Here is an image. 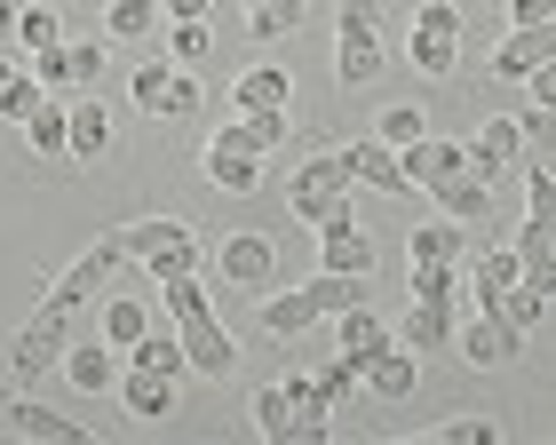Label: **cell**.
<instances>
[{"instance_id":"1","label":"cell","mask_w":556,"mask_h":445,"mask_svg":"<svg viewBox=\"0 0 556 445\" xmlns=\"http://www.w3.org/2000/svg\"><path fill=\"white\" fill-rule=\"evenodd\" d=\"M160 287H167V318H175V342H184V366L207 374V382H231L239 374V334L215 318V294L199 287V270H175Z\"/></svg>"},{"instance_id":"2","label":"cell","mask_w":556,"mask_h":445,"mask_svg":"<svg viewBox=\"0 0 556 445\" xmlns=\"http://www.w3.org/2000/svg\"><path fill=\"white\" fill-rule=\"evenodd\" d=\"M119 255L143 263L151 279H175V270H199V239L184 215H143V223H119Z\"/></svg>"},{"instance_id":"3","label":"cell","mask_w":556,"mask_h":445,"mask_svg":"<svg viewBox=\"0 0 556 445\" xmlns=\"http://www.w3.org/2000/svg\"><path fill=\"white\" fill-rule=\"evenodd\" d=\"M287 207H294V223H311V231L350 223V176H342V160H334V152H326V160H302L294 183H287Z\"/></svg>"},{"instance_id":"4","label":"cell","mask_w":556,"mask_h":445,"mask_svg":"<svg viewBox=\"0 0 556 445\" xmlns=\"http://www.w3.org/2000/svg\"><path fill=\"white\" fill-rule=\"evenodd\" d=\"M119 263H128V255H119V231H104V239H96V246H88V255L72 263V270H56V279H48V294H40V303H56V310H72V318H80V310L96 303V294L112 287V270H119Z\"/></svg>"},{"instance_id":"5","label":"cell","mask_w":556,"mask_h":445,"mask_svg":"<svg viewBox=\"0 0 556 445\" xmlns=\"http://www.w3.org/2000/svg\"><path fill=\"white\" fill-rule=\"evenodd\" d=\"M334 72L350 88H366V80H382V24H374L366 0H350L342 24H334Z\"/></svg>"},{"instance_id":"6","label":"cell","mask_w":556,"mask_h":445,"mask_svg":"<svg viewBox=\"0 0 556 445\" xmlns=\"http://www.w3.org/2000/svg\"><path fill=\"white\" fill-rule=\"evenodd\" d=\"M406 56L421 80H445L453 64H462V9H445V0H429V9L414 16V40H406Z\"/></svg>"},{"instance_id":"7","label":"cell","mask_w":556,"mask_h":445,"mask_svg":"<svg viewBox=\"0 0 556 445\" xmlns=\"http://www.w3.org/2000/svg\"><path fill=\"white\" fill-rule=\"evenodd\" d=\"M462 152H469V176L501 183V176H509V167L525 160V128H517V112H493V119H477Z\"/></svg>"},{"instance_id":"8","label":"cell","mask_w":556,"mask_h":445,"mask_svg":"<svg viewBox=\"0 0 556 445\" xmlns=\"http://www.w3.org/2000/svg\"><path fill=\"white\" fill-rule=\"evenodd\" d=\"M199 167H207V183H215V191H255V183H263V152H255V143H247V136L231 128V119H223V128L207 136Z\"/></svg>"},{"instance_id":"9","label":"cell","mask_w":556,"mask_h":445,"mask_svg":"<svg viewBox=\"0 0 556 445\" xmlns=\"http://www.w3.org/2000/svg\"><path fill=\"white\" fill-rule=\"evenodd\" d=\"M72 334H80V318H72V310H56V303H40L33 318H24V334H16V366H24V374H48V366H56L64 358V342Z\"/></svg>"},{"instance_id":"10","label":"cell","mask_w":556,"mask_h":445,"mask_svg":"<svg viewBox=\"0 0 556 445\" xmlns=\"http://www.w3.org/2000/svg\"><path fill=\"white\" fill-rule=\"evenodd\" d=\"M128 88H136V112H143V119H191V112H199V80H191V72L143 64Z\"/></svg>"},{"instance_id":"11","label":"cell","mask_w":556,"mask_h":445,"mask_svg":"<svg viewBox=\"0 0 556 445\" xmlns=\"http://www.w3.org/2000/svg\"><path fill=\"white\" fill-rule=\"evenodd\" d=\"M56 366H64V382L80 390V398H104V390L119 382V351H112L104 334H72Z\"/></svg>"},{"instance_id":"12","label":"cell","mask_w":556,"mask_h":445,"mask_svg":"<svg viewBox=\"0 0 556 445\" xmlns=\"http://www.w3.org/2000/svg\"><path fill=\"white\" fill-rule=\"evenodd\" d=\"M215 270H223V287H270L278 279V246L263 239V231H239V239H223V255H215Z\"/></svg>"},{"instance_id":"13","label":"cell","mask_w":556,"mask_h":445,"mask_svg":"<svg viewBox=\"0 0 556 445\" xmlns=\"http://www.w3.org/2000/svg\"><path fill=\"white\" fill-rule=\"evenodd\" d=\"M453 342H462V358H469V366H509V358L525 351V334H517L493 303H477V318H469V327L453 334Z\"/></svg>"},{"instance_id":"14","label":"cell","mask_w":556,"mask_h":445,"mask_svg":"<svg viewBox=\"0 0 556 445\" xmlns=\"http://www.w3.org/2000/svg\"><path fill=\"white\" fill-rule=\"evenodd\" d=\"M469 152L462 143H438V136H414L406 152H397V176H406V191H438L445 176H462Z\"/></svg>"},{"instance_id":"15","label":"cell","mask_w":556,"mask_h":445,"mask_svg":"<svg viewBox=\"0 0 556 445\" xmlns=\"http://www.w3.org/2000/svg\"><path fill=\"white\" fill-rule=\"evenodd\" d=\"M112 152V119L96 96H64V160H104Z\"/></svg>"},{"instance_id":"16","label":"cell","mask_w":556,"mask_h":445,"mask_svg":"<svg viewBox=\"0 0 556 445\" xmlns=\"http://www.w3.org/2000/svg\"><path fill=\"white\" fill-rule=\"evenodd\" d=\"M541 64H556V24H517V33L493 48L501 80H525V72H541Z\"/></svg>"},{"instance_id":"17","label":"cell","mask_w":556,"mask_h":445,"mask_svg":"<svg viewBox=\"0 0 556 445\" xmlns=\"http://www.w3.org/2000/svg\"><path fill=\"white\" fill-rule=\"evenodd\" d=\"M112 390H119V406H128L136 422H160V414H175V374H160V366H128Z\"/></svg>"},{"instance_id":"18","label":"cell","mask_w":556,"mask_h":445,"mask_svg":"<svg viewBox=\"0 0 556 445\" xmlns=\"http://www.w3.org/2000/svg\"><path fill=\"white\" fill-rule=\"evenodd\" d=\"M509 255L525 263V279H541V287H556V215H533V207H525V223H517V239H509Z\"/></svg>"},{"instance_id":"19","label":"cell","mask_w":556,"mask_h":445,"mask_svg":"<svg viewBox=\"0 0 556 445\" xmlns=\"http://www.w3.org/2000/svg\"><path fill=\"white\" fill-rule=\"evenodd\" d=\"M9 430H16L24 445H80V437H88L72 414H48L40 398H16V406H9Z\"/></svg>"},{"instance_id":"20","label":"cell","mask_w":556,"mask_h":445,"mask_svg":"<svg viewBox=\"0 0 556 445\" xmlns=\"http://www.w3.org/2000/svg\"><path fill=\"white\" fill-rule=\"evenodd\" d=\"M414 374H421V366H414V351H406V342H382V351H374V358L358 366V382L374 390V398H406V390H414Z\"/></svg>"},{"instance_id":"21","label":"cell","mask_w":556,"mask_h":445,"mask_svg":"<svg viewBox=\"0 0 556 445\" xmlns=\"http://www.w3.org/2000/svg\"><path fill=\"white\" fill-rule=\"evenodd\" d=\"M318 270H350V279H374V239L358 231V223H334V231H318Z\"/></svg>"},{"instance_id":"22","label":"cell","mask_w":556,"mask_h":445,"mask_svg":"<svg viewBox=\"0 0 556 445\" xmlns=\"http://www.w3.org/2000/svg\"><path fill=\"white\" fill-rule=\"evenodd\" d=\"M287 96H294L287 72L255 64V72H239V80H231V112H287Z\"/></svg>"},{"instance_id":"23","label":"cell","mask_w":556,"mask_h":445,"mask_svg":"<svg viewBox=\"0 0 556 445\" xmlns=\"http://www.w3.org/2000/svg\"><path fill=\"white\" fill-rule=\"evenodd\" d=\"M334 160H342V176H350V183L406 191V176H397V152H390V143H350V152H334Z\"/></svg>"},{"instance_id":"24","label":"cell","mask_w":556,"mask_h":445,"mask_svg":"<svg viewBox=\"0 0 556 445\" xmlns=\"http://www.w3.org/2000/svg\"><path fill=\"white\" fill-rule=\"evenodd\" d=\"M414 263H469V231L453 215H438V223H414V246H406Z\"/></svg>"},{"instance_id":"25","label":"cell","mask_w":556,"mask_h":445,"mask_svg":"<svg viewBox=\"0 0 556 445\" xmlns=\"http://www.w3.org/2000/svg\"><path fill=\"white\" fill-rule=\"evenodd\" d=\"M334 327H342L334 342H342V358H350V366H366V358H374V351H382V342H390V327H382V318H374L366 303L334 310Z\"/></svg>"},{"instance_id":"26","label":"cell","mask_w":556,"mask_h":445,"mask_svg":"<svg viewBox=\"0 0 556 445\" xmlns=\"http://www.w3.org/2000/svg\"><path fill=\"white\" fill-rule=\"evenodd\" d=\"M287 406H294V445H318L326 437V414H334V406H326V390L311 374H287Z\"/></svg>"},{"instance_id":"27","label":"cell","mask_w":556,"mask_h":445,"mask_svg":"<svg viewBox=\"0 0 556 445\" xmlns=\"http://www.w3.org/2000/svg\"><path fill=\"white\" fill-rule=\"evenodd\" d=\"M143 327H151V303H143V294H112V303L96 310V334H104L112 351H128V342H136Z\"/></svg>"},{"instance_id":"28","label":"cell","mask_w":556,"mask_h":445,"mask_svg":"<svg viewBox=\"0 0 556 445\" xmlns=\"http://www.w3.org/2000/svg\"><path fill=\"white\" fill-rule=\"evenodd\" d=\"M485 207H493V183H485V176H469V167L438 183V215H453V223H477Z\"/></svg>"},{"instance_id":"29","label":"cell","mask_w":556,"mask_h":445,"mask_svg":"<svg viewBox=\"0 0 556 445\" xmlns=\"http://www.w3.org/2000/svg\"><path fill=\"white\" fill-rule=\"evenodd\" d=\"M128 366H160V374H184V342H175V318H167V327L151 318V327L128 342Z\"/></svg>"},{"instance_id":"30","label":"cell","mask_w":556,"mask_h":445,"mask_svg":"<svg viewBox=\"0 0 556 445\" xmlns=\"http://www.w3.org/2000/svg\"><path fill=\"white\" fill-rule=\"evenodd\" d=\"M493 310L509 318L517 334H533L541 318H548V287H541V279H517V287H501V294H493Z\"/></svg>"},{"instance_id":"31","label":"cell","mask_w":556,"mask_h":445,"mask_svg":"<svg viewBox=\"0 0 556 445\" xmlns=\"http://www.w3.org/2000/svg\"><path fill=\"white\" fill-rule=\"evenodd\" d=\"M397 342H406V351H445V342H453V310L445 303H414Z\"/></svg>"},{"instance_id":"32","label":"cell","mask_w":556,"mask_h":445,"mask_svg":"<svg viewBox=\"0 0 556 445\" xmlns=\"http://www.w3.org/2000/svg\"><path fill=\"white\" fill-rule=\"evenodd\" d=\"M24 136H33L40 160H64V96H40V104L24 112Z\"/></svg>"},{"instance_id":"33","label":"cell","mask_w":556,"mask_h":445,"mask_svg":"<svg viewBox=\"0 0 556 445\" xmlns=\"http://www.w3.org/2000/svg\"><path fill=\"white\" fill-rule=\"evenodd\" d=\"M263 327H270L278 342H294L302 327H318V310H311V294H302V287H294V294H263Z\"/></svg>"},{"instance_id":"34","label":"cell","mask_w":556,"mask_h":445,"mask_svg":"<svg viewBox=\"0 0 556 445\" xmlns=\"http://www.w3.org/2000/svg\"><path fill=\"white\" fill-rule=\"evenodd\" d=\"M160 33V0H112L104 9V40H151Z\"/></svg>"},{"instance_id":"35","label":"cell","mask_w":556,"mask_h":445,"mask_svg":"<svg viewBox=\"0 0 556 445\" xmlns=\"http://www.w3.org/2000/svg\"><path fill=\"white\" fill-rule=\"evenodd\" d=\"M302 294H311L318 318H334V310H350V303H366V279H350V270H318Z\"/></svg>"},{"instance_id":"36","label":"cell","mask_w":556,"mask_h":445,"mask_svg":"<svg viewBox=\"0 0 556 445\" xmlns=\"http://www.w3.org/2000/svg\"><path fill=\"white\" fill-rule=\"evenodd\" d=\"M525 279V263L509 255V246H485V255H477V270H469V287H477V303H493L501 287H517Z\"/></svg>"},{"instance_id":"37","label":"cell","mask_w":556,"mask_h":445,"mask_svg":"<svg viewBox=\"0 0 556 445\" xmlns=\"http://www.w3.org/2000/svg\"><path fill=\"white\" fill-rule=\"evenodd\" d=\"M302 16H311V0H247V24H255V40H287Z\"/></svg>"},{"instance_id":"38","label":"cell","mask_w":556,"mask_h":445,"mask_svg":"<svg viewBox=\"0 0 556 445\" xmlns=\"http://www.w3.org/2000/svg\"><path fill=\"white\" fill-rule=\"evenodd\" d=\"M255 430H263L270 445H294V406H287V382L255 390Z\"/></svg>"},{"instance_id":"39","label":"cell","mask_w":556,"mask_h":445,"mask_svg":"<svg viewBox=\"0 0 556 445\" xmlns=\"http://www.w3.org/2000/svg\"><path fill=\"white\" fill-rule=\"evenodd\" d=\"M462 294V263H414V303H445Z\"/></svg>"},{"instance_id":"40","label":"cell","mask_w":556,"mask_h":445,"mask_svg":"<svg viewBox=\"0 0 556 445\" xmlns=\"http://www.w3.org/2000/svg\"><path fill=\"white\" fill-rule=\"evenodd\" d=\"M231 128L255 143V152H278V143H287V112H231Z\"/></svg>"},{"instance_id":"41","label":"cell","mask_w":556,"mask_h":445,"mask_svg":"<svg viewBox=\"0 0 556 445\" xmlns=\"http://www.w3.org/2000/svg\"><path fill=\"white\" fill-rule=\"evenodd\" d=\"M414 136H429V128H421V104H390L382 128H374V143H390V152H406Z\"/></svg>"},{"instance_id":"42","label":"cell","mask_w":556,"mask_h":445,"mask_svg":"<svg viewBox=\"0 0 556 445\" xmlns=\"http://www.w3.org/2000/svg\"><path fill=\"white\" fill-rule=\"evenodd\" d=\"M64 72H72V88H96V80H104V40H72Z\"/></svg>"},{"instance_id":"43","label":"cell","mask_w":556,"mask_h":445,"mask_svg":"<svg viewBox=\"0 0 556 445\" xmlns=\"http://www.w3.org/2000/svg\"><path fill=\"white\" fill-rule=\"evenodd\" d=\"M16 40H24V48H56V40H64L56 9H16Z\"/></svg>"},{"instance_id":"44","label":"cell","mask_w":556,"mask_h":445,"mask_svg":"<svg viewBox=\"0 0 556 445\" xmlns=\"http://www.w3.org/2000/svg\"><path fill=\"white\" fill-rule=\"evenodd\" d=\"M525 207H533V215H556V167H548V160H525Z\"/></svg>"},{"instance_id":"45","label":"cell","mask_w":556,"mask_h":445,"mask_svg":"<svg viewBox=\"0 0 556 445\" xmlns=\"http://www.w3.org/2000/svg\"><path fill=\"white\" fill-rule=\"evenodd\" d=\"M167 48H175V56H184V64H199V56H207V48H215L207 16H184V24H175V33H167Z\"/></svg>"},{"instance_id":"46","label":"cell","mask_w":556,"mask_h":445,"mask_svg":"<svg viewBox=\"0 0 556 445\" xmlns=\"http://www.w3.org/2000/svg\"><path fill=\"white\" fill-rule=\"evenodd\" d=\"M33 80H40L48 96H64V88H72V72H64V40H56V48H33Z\"/></svg>"},{"instance_id":"47","label":"cell","mask_w":556,"mask_h":445,"mask_svg":"<svg viewBox=\"0 0 556 445\" xmlns=\"http://www.w3.org/2000/svg\"><path fill=\"white\" fill-rule=\"evenodd\" d=\"M318 390H326V406H342L350 398V390H358V366H350V358H334V366H318V374H311Z\"/></svg>"},{"instance_id":"48","label":"cell","mask_w":556,"mask_h":445,"mask_svg":"<svg viewBox=\"0 0 556 445\" xmlns=\"http://www.w3.org/2000/svg\"><path fill=\"white\" fill-rule=\"evenodd\" d=\"M40 96H48V88L33 80V72H16V80H9V96H0V119H24V112L40 104Z\"/></svg>"},{"instance_id":"49","label":"cell","mask_w":556,"mask_h":445,"mask_svg":"<svg viewBox=\"0 0 556 445\" xmlns=\"http://www.w3.org/2000/svg\"><path fill=\"white\" fill-rule=\"evenodd\" d=\"M438 437H445V445H493L501 430H493V422H445Z\"/></svg>"},{"instance_id":"50","label":"cell","mask_w":556,"mask_h":445,"mask_svg":"<svg viewBox=\"0 0 556 445\" xmlns=\"http://www.w3.org/2000/svg\"><path fill=\"white\" fill-rule=\"evenodd\" d=\"M509 24H556V0H509Z\"/></svg>"},{"instance_id":"51","label":"cell","mask_w":556,"mask_h":445,"mask_svg":"<svg viewBox=\"0 0 556 445\" xmlns=\"http://www.w3.org/2000/svg\"><path fill=\"white\" fill-rule=\"evenodd\" d=\"M525 96H533V104H556V64H541V72H525Z\"/></svg>"},{"instance_id":"52","label":"cell","mask_w":556,"mask_h":445,"mask_svg":"<svg viewBox=\"0 0 556 445\" xmlns=\"http://www.w3.org/2000/svg\"><path fill=\"white\" fill-rule=\"evenodd\" d=\"M207 9H215V0H167L160 16H175V24H184V16H207Z\"/></svg>"},{"instance_id":"53","label":"cell","mask_w":556,"mask_h":445,"mask_svg":"<svg viewBox=\"0 0 556 445\" xmlns=\"http://www.w3.org/2000/svg\"><path fill=\"white\" fill-rule=\"evenodd\" d=\"M9 40H16V9L0 0V48H9Z\"/></svg>"},{"instance_id":"54","label":"cell","mask_w":556,"mask_h":445,"mask_svg":"<svg viewBox=\"0 0 556 445\" xmlns=\"http://www.w3.org/2000/svg\"><path fill=\"white\" fill-rule=\"evenodd\" d=\"M9 80H16V64H9V56H0V96H9Z\"/></svg>"}]
</instances>
